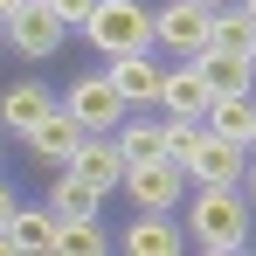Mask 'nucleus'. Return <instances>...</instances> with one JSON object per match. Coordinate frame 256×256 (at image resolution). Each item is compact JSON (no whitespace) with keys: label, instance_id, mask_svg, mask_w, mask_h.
Listing matches in <instances>:
<instances>
[{"label":"nucleus","instance_id":"nucleus-1","mask_svg":"<svg viewBox=\"0 0 256 256\" xmlns=\"http://www.w3.org/2000/svg\"><path fill=\"white\" fill-rule=\"evenodd\" d=\"M250 214H256V201L242 194V180H194L187 242L208 256H236V250H250Z\"/></svg>","mask_w":256,"mask_h":256},{"label":"nucleus","instance_id":"nucleus-2","mask_svg":"<svg viewBox=\"0 0 256 256\" xmlns=\"http://www.w3.org/2000/svg\"><path fill=\"white\" fill-rule=\"evenodd\" d=\"M90 48H104V56H132V48H152L160 35H152V14L138 7V0H97L84 21Z\"/></svg>","mask_w":256,"mask_h":256},{"label":"nucleus","instance_id":"nucleus-3","mask_svg":"<svg viewBox=\"0 0 256 256\" xmlns=\"http://www.w3.org/2000/svg\"><path fill=\"white\" fill-rule=\"evenodd\" d=\"M62 111H70V118H76L84 132H118V118H125L132 104L118 97L111 70H104V76H76V84L62 90Z\"/></svg>","mask_w":256,"mask_h":256},{"label":"nucleus","instance_id":"nucleus-4","mask_svg":"<svg viewBox=\"0 0 256 256\" xmlns=\"http://www.w3.org/2000/svg\"><path fill=\"white\" fill-rule=\"evenodd\" d=\"M125 194H132V208H180L187 201V166L180 160H132L125 166Z\"/></svg>","mask_w":256,"mask_h":256},{"label":"nucleus","instance_id":"nucleus-5","mask_svg":"<svg viewBox=\"0 0 256 256\" xmlns=\"http://www.w3.org/2000/svg\"><path fill=\"white\" fill-rule=\"evenodd\" d=\"M62 35H70V21H62L48 0H28V7L7 21V48H14V56H28V62L56 56V48H62Z\"/></svg>","mask_w":256,"mask_h":256},{"label":"nucleus","instance_id":"nucleus-6","mask_svg":"<svg viewBox=\"0 0 256 256\" xmlns=\"http://www.w3.org/2000/svg\"><path fill=\"white\" fill-rule=\"evenodd\" d=\"M208 21H214V7H201V0H166V7L152 14V35H160V48H173V56H201V48H208Z\"/></svg>","mask_w":256,"mask_h":256},{"label":"nucleus","instance_id":"nucleus-7","mask_svg":"<svg viewBox=\"0 0 256 256\" xmlns=\"http://www.w3.org/2000/svg\"><path fill=\"white\" fill-rule=\"evenodd\" d=\"M201 125H208V118H201ZM180 166H187V180H242L250 146H236V138H222V132H201V146H194Z\"/></svg>","mask_w":256,"mask_h":256},{"label":"nucleus","instance_id":"nucleus-8","mask_svg":"<svg viewBox=\"0 0 256 256\" xmlns=\"http://www.w3.org/2000/svg\"><path fill=\"white\" fill-rule=\"evenodd\" d=\"M160 104H166L173 118H208L214 90H208V76H201V62H194V56H180V70H166V84H160Z\"/></svg>","mask_w":256,"mask_h":256},{"label":"nucleus","instance_id":"nucleus-9","mask_svg":"<svg viewBox=\"0 0 256 256\" xmlns=\"http://www.w3.org/2000/svg\"><path fill=\"white\" fill-rule=\"evenodd\" d=\"M111 84L125 104H160V84H166V70L152 62V48H132V56H111Z\"/></svg>","mask_w":256,"mask_h":256},{"label":"nucleus","instance_id":"nucleus-10","mask_svg":"<svg viewBox=\"0 0 256 256\" xmlns=\"http://www.w3.org/2000/svg\"><path fill=\"white\" fill-rule=\"evenodd\" d=\"M125 250L132 256H180L187 250V228H173L166 208H138V222L125 228Z\"/></svg>","mask_w":256,"mask_h":256},{"label":"nucleus","instance_id":"nucleus-11","mask_svg":"<svg viewBox=\"0 0 256 256\" xmlns=\"http://www.w3.org/2000/svg\"><path fill=\"white\" fill-rule=\"evenodd\" d=\"M76 146H84V125H76L62 104H56L42 125L28 132V152H35V160H48V166H70V160H76Z\"/></svg>","mask_w":256,"mask_h":256},{"label":"nucleus","instance_id":"nucleus-12","mask_svg":"<svg viewBox=\"0 0 256 256\" xmlns=\"http://www.w3.org/2000/svg\"><path fill=\"white\" fill-rule=\"evenodd\" d=\"M70 166L84 173L97 194L125 187V152H118V138H97V132H84V146H76V160H70Z\"/></svg>","mask_w":256,"mask_h":256},{"label":"nucleus","instance_id":"nucleus-13","mask_svg":"<svg viewBox=\"0 0 256 256\" xmlns=\"http://www.w3.org/2000/svg\"><path fill=\"white\" fill-rule=\"evenodd\" d=\"M194 62H201V76H208V90H214V97L256 90V56H236V48H201Z\"/></svg>","mask_w":256,"mask_h":256},{"label":"nucleus","instance_id":"nucleus-14","mask_svg":"<svg viewBox=\"0 0 256 256\" xmlns=\"http://www.w3.org/2000/svg\"><path fill=\"white\" fill-rule=\"evenodd\" d=\"M208 132L236 138V146H256V90H236V97H214L208 104Z\"/></svg>","mask_w":256,"mask_h":256},{"label":"nucleus","instance_id":"nucleus-15","mask_svg":"<svg viewBox=\"0 0 256 256\" xmlns=\"http://www.w3.org/2000/svg\"><path fill=\"white\" fill-rule=\"evenodd\" d=\"M48 111H56V97H48L42 84H14L7 97H0V125H7V132H21V138L42 125Z\"/></svg>","mask_w":256,"mask_h":256},{"label":"nucleus","instance_id":"nucleus-16","mask_svg":"<svg viewBox=\"0 0 256 256\" xmlns=\"http://www.w3.org/2000/svg\"><path fill=\"white\" fill-rule=\"evenodd\" d=\"M208 48L256 56V21H250V7H242V0H236V7H214V21H208Z\"/></svg>","mask_w":256,"mask_h":256},{"label":"nucleus","instance_id":"nucleus-17","mask_svg":"<svg viewBox=\"0 0 256 256\" xmlns=\"http://www.w3.org/2000/svg\"><path fill=\"white\" fill-rule=\"evenodd\" d=\"M118 152L132 160H166V125H152V118H118Z\"/></svg>","mask_w":256,"mask_h":256},{"label":"nucleus","instance_id":"nucleus-18","mask_svg":"<svg viewBox=\"0 0 256 256\" xmlns=\"http://www.w3.org/2000/svg\"><path fill=\"white\" fill-rule=\"evenodd\" d=\"M14 250H56V228H62V214L56 208H14Z\"/></svg>","mask_w":256,"mask_h":256},{"label":"nucleus","instance_id":"nucleus-19","mask_svg":"<svg viewBox=\"0 0 256 256\" xmlns=\"http://www.w3.org/2000/svg\"><path fill=\"white\" fill-rule=\"evenodd\" d=\"M56 250H62V256H104V228H97V214H62Z\"/></svg>","mask_w":256,"mask_h":256},{"label":"nucleus","instance_id":"nucleus-20","mask_svg":"<svg viewBox=\"0 0 256 256\" xmlns=\"http://www.w3.org/2000/svg\"><path fill=\"white\" fill-rule=\"evenodd\" d=\"M97 201H104V194H97V187H90L76 166H62L56 194H48V208H56V214H97Z\"/></svg>","mask_w":256,"mask_h":256},{"label":"nucleus","instance_id":"nucleus-21","mask_svg":"<svg viewBox=\"0 0 256 256\" xmlns=\"http://www.w3.org/2000/svg\"><path fill=\"white\" fill-rule=\"evenodd\" d=\"M201 118H166V160H187V152H194V146H201Z\"/></svg>","mask_w":256,"mask_h":256},{"label":"nucleus","instance_id":"nucleus-22","mask_svg":"<svg viewBox=\"0 0 256 256\" xmlns=\"http://www.w3.org/2000/svg\"><path fill=\"white\" fill-rule=\"evenodd\" d=\"M48 7H56V14H62L70 28H84V21H90V7H97V0H48Z\"/></svg>","mask_w":256,"mask_h":256},{"label":"nucleus","instance_id":"nucleus-23","mask_svg":"<svg viewBox=\"0 0 256 256\" xmlns=\"http://www.w3.org/2000/svg\"><path fill=\"white\" fill-rule=\"evenodd\" d=\"M14 208H21V201H14V187H7V180H0V228H7V222H14Z\"/></svg>","mask_w":256,"mask_h":256},{"label":"nucleus","instance_id":"nucleus-24","mask_svg":"<svg viewBox=\"0 0 256 256\" xmlns=\"http://www.w3.org/2000/svg\"><path fill=\"white\" fill-rule=\"evenodd\" d=\"M242 194L256 201V146H250V166H242Z\"/></svg>","mask_w":256,"mask_h":256},{"label":"nucleus","instance_id":"nucleus-25","mask_svg":"<svg viewBox=\"0 0 256 256\" xmlns=\"http://www.w3.org/2000/svg\"><path fill=\"white\" fill-rule=\"evenodd\" d=\"M21 7H28V0H0V21H14V14H21Z\"/></svg>","mask_w":256,"mask_h":256},{"label":"nucleus","instance_id":"nucleus-26","mask_svg":"<svg viewBox=\"0 0 256 256\" xmlns=\"http://www.w3.org/2000/svg\"><path fill=\"white\" fill-rule=\"evenodd\" d=\"M0 56H7V21H0Z\"/></svg>","mask_w":256,"mask_h":256},{"label":"nucleus","instance_id":"nucleus-27","mask_svg":"<svg viewBox=\"0 0 256 256\" xmlns=\"http://www.w3.org/2000/svg\"><path fill=\"white\" fill-rule=\"evenodd\" d=\"M201 7H228V0H201Z\"/></svg>","mask_w":256,"mask_h":256},{"label":"nucleus","instance_id":"nucleus-28","mask_svg":"<svg viewBox=\"0 0 256 256\" xmlns=\"http://www.w3.org/2000/svg\"><path fill=\"white\" fill-rule=\"evenodd\" d=\"M242 7H250V21H256V0H242Z\"/></svg>","mask_w":256,"mask_h":256}]
</instances>
